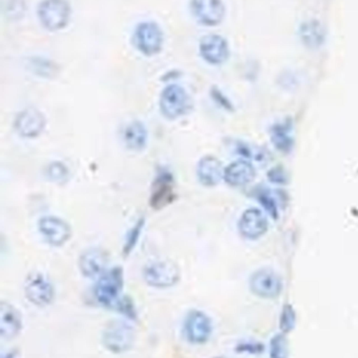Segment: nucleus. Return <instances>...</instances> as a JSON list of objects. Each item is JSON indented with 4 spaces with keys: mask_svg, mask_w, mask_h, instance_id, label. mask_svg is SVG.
Masks as SVG:
<instances>
[{
    "mask_svg": "<svg viewBox=\"0 0 358 358\" xmlns=\"http://www.w3.org/2000/svg\"><path fill=\"white\" fill-rule=\"evenodd\" d=\"M124 286V269L121 266L109 267L100 277L97 278L92 287V294L99 305L111 309L113 304L123 294Z\"/></svg>",
    "mask_w": 358,
    "mask_h": 358,
    "instance_id": "obj_1",
    "label": "nucleus"
},
{
    "mask_svg": "<svg viewBox=\"0 0 358 358\" xmlns=\"http://www.w3.org/2000/svg\"><path fill=\"white\" fill-rule=\"evenodd\" d=\"M193 100L187 90L176 83L162 90L159 96V111L167 121H178L193 110Z\"/></svg>",
    "mask_w": 358,
    "mask_h": 358,
    "instance_id": "obj_2",
    "label": "nucleus"
},
{
    "mask_svg": "<svg viewBox=\"0 0 358 358\" xmlns=\"http://www.w3.org/2000/svg\"><path fill=\"white\" fill-rule=\"evenodd\" d=\"M177 181L174 172L166 167L159 166L156 170L149 191V206L153 210H162L177 200Z\"/></svg>",
    "mask_w": 358,
    "mask_h": 358,
    "instance_id": "obj_3",
    "label": "nucleus"
},
{
    "mask_svg": "<svg viewBox=\"0 0 358 358\" xmlns=\"http://www.w3.org/2000/svg\"><path fill=\"white\" fill-rule=\"evenodd\" d=\"M101 343L109 352L123 355L136 343V331L128 320H111L101 334Z\"/></svg>",
    "mask_w": 358,
    "mask_h": 358,
    "instance_id": "obj_4",
    "label": "nucleus"
},
{
    "mask_svg": "<svg viewBox=\"0 0 358 358\" xmlns=\"http://www.w3.org/2000/svg\"><path fill=\"white\" fill-rule=\"evenodd\" d=\"M142 277L149 287L168 289L174 287L181 280V269L172 260H157L147 263L142 271Z\"/></svg>",
    "mask_w": 358,
    "mask_h": 358,
    "instance_id": "obj_5",
    "label": "nucleus"
},
{
    "mask_svg": "<svg viewBox=\"0 0 358 358\" xmlns=\"http://www.w3.org/2000/svg\"><path fill=\"white\" fill-rule=\"evenodd\" d=\"M37 229L44 243L50 248H62L73 236V229L69 221L56 215L40 217Z\"/></svg>",
    "mask_w": 358,
    "mask_h": 358,
    "instance_id": "obj_6",
    "label": "nucleus"
},
{
    "mask_svg": "<svg viewBox=\"0 0 358 358\" xmlns=\"http://www.w3.org/2000/svg\"><path fill=\"white\" fill-rule=\"evenodd\" d=\"M23 289L27 301L40 308L50 306L56 298V289L50 278L38 271L27 275Z\"/></svg>",
    "mask_w": 358,
    "mask_h": 358,
    "instance_id": "obj_7",
    "label": "nucleus"
},
{
    "mask_svg": "<svg viewBox=\"0 0 358 358\" xmlns=\"http://www.w3.org/2000/svg\"><path fill=\"white\" fill-rule=\"evenodd\" d=\"M71 8L67 0H43L38 6V18L44 29L60 31L69 24Z\"/></svg>",
    "mask_w": 358,
    "mask_h": 358,
    "instance_id": "obj_8",
    "label": "nucleus"
},
{
    "mask_svg": "<svg viewBox=\"0 0 358 358\" xmlns=\"http://www.w3.org/2000/svg\"><path fill=\"white\" fill-rule=\"evenodd\" d=\"M164 36L161 27L153 21L139 23L132 34V44L141 54L155 56L161 52Z\"/></svg>",
    "mask_w": 358,
    "mask_h": 358,
    "instance_id": "obj_9",
    "label": "nucleus"
},
{
    "mask_svg": "<svg viewBox=\"0 0 358 358\" xmlns=\"http://www.w3.org/2000/svg\"><path fill=\"white\" fill-rule=\"evenodd\" d=\"M183 334L189 344L195 346L206 344L212 338V320L204 311L191 309L183 321Z\"/></svg>",
    "mask_w": 358,
    "mask_h": 358,
    "instance_id": "obj_10",
    "label": "nucleus"
},
{
    "mask_svg": "<svg viewBox=\"0 0 358 358\" xmlns=\"http://www.w3.org/2000/svg\"><path fill=\"white\" fill-rule=\"evenodd\" d=\"M46 124L48 120L41 110L35 107H27L15 115L13 128L21 138L35 140L43 134Z\"/></svg>",
    "mask_w": 358,
    "mask_h": 358,
    "instance_id": "obj_11",
    "label": "nucleus"
},
{
    "mask_svg": "<svg viewBox=\"0 0 358 358\" xmlns=\"http://www.w3.org/2000/svg\"><path fill=\"white\" fill-rule=\"evenodd\" d=\"M109 261L111 256L106 250L99 246H92L80 254L78 268L82 277L96 280L109 268Z\"/></svg>",
    "mask_w": 358,
    "mask_h": 358,
    "instance_id": "obj_12",
    "label": "nucleus"
},
{
    "mask_svg": "<svg viewBox=\"0 0 358 358\" xmlns=\"http://www.w3.org/2000/svg\"><path fill=\"white\" fill-rule=\"evenodd\" d=\"M199 52L206 63L220 66L230 58V45L223 36L210 34L200 40Z\"/></svg>",
    "mask_w": 358,
    "mask_h": 358,
    "instance_id": "obj_13",
    "label": "nucleus"
},
{
    "mask_svg": "<svg viewBox=\"0 0 358 358\" xmlns=\"http://www.w3.org/2000/svg\"><path fill=\"white\" fill-rule=\"evenodd\" d=\"M267 215L259 208H249L242 213L237 222L240 235L246 240L256 241L268 231Z\"/></svg>",
    "mask_w": 358,
    "mask_h": 358,
    "instance_id": "obj_14",
    "label": "nucleus"
},
{
    "mask_svg": "<svg viewBox=\"0 0 358 358\" xmlns=\"http://www.w3.org/2000/svg\"><path fill=\"white\" fill-rule=\"evenodd\" d=\"M191 10L195 20L205 27H218L226 16L223 0H191Z\"/></svg>",
    "mask_w": 358,
    "mask_h": 358,
    "instance_id": "obj_15",
    "label": "nucleus"
},
{
    "mask_svg": "<svg viewBox=\"0 0 358 358\" xmlns=\"http://www.w3.org/2000/svg\"><path fill=\"white\" fill-rule=\"evenodd\" d=\"M225 167L222 161L212 155H204L195 166V176L200 185L214 187L224 180Z\"/></svg>",
    "mask_w": 358,
    "mask_h": 358,
    "instance_id": "obj_16",
    "label": "nucleus"
},
{
    "mask_svg": "<svg viewBox=\"0 0 358 358\" xmlns=\"http://www.w3.org/2000/svg\"><path fill=\"white\" fill-rule=\"evenodd\" d=\"M298 37L305 48L319 50L327 42V29L319 19H306L298 25Z\"/></svg>",
    "mask_w": 358,
    "mask_h": 358,
    "instance_id": "obj_17",
    "label": "nucleus"
},
{
    "mask_svg": "<svg viewBox=\"0 0 358 358\" xmlns=\"http://www.w3.org/2000/svg\"><path fill=\"white\" fill-rule=\"evenodd\" d=\"M23 328L22 315L12 303H0V336L4 340H13L20 334Z\"/></svg>",
    "mask_w": 358,
    "mask_h": 358,
    "instance_id": "obj_18",
    "label": "nucleus"
},
{
    "mask_svg": "<svg viewBox=\"0 0 358 358\" xmlns=\"http://www.w3.org/2000/svg\"><path fill=\"white\" fill-rule=\"evenodd\" d=\"M256 176V167L247 159H237L225 167L224 181L229 187H246L254 180Z\"/></svg>",
    "mask_w": 358,
    "mask_h": 358,
    "instance_id": "obj_19",
    "label": "nucleus"
},
{
    "mask_svg": "<svg viewBox=\"0 0 358 358\" xmlns=\"http://www.w3.org/2000/svg\"><path fill=\"white\" fill-rule=\"evenodd\" d=\"M122 138L128 150L132 152H142L149 145V129L143 122L135 120L125 126Z\"/></svg>",
    "mask_w": 358,
    "mask_h": 358,
    "instance_id": "obj_20",
    "label": "nucleus"
},
{
    "mask_svg": "<svg viewBox=\"0 0 358 358\" xmlns=\"http://www.w3.org/2000/svg\"><path fill=\"white\" fill-rule=\"evenodd\" d=\"M252 290L263 296H275L281 290V279L269 268L259 269L254 273L250 281Z\"/></svg>",
    "mask_w": 358,
    "mask_h": 358,
    "instance_id": "obj_21",
    "label": "nucleus"
},
{
    "mask_svg": "<svg viewBox=\"0 0 358 358\" xmlns=\"http://www.w3.org/2000/svg\"><path fill=\"white\" fill-rule=\"evenodd\" d=\"M294 124L290 119L277 122L270 128V138L275 148L284 155H289L294 147V138L292 136Z\"/></svg>",
    "mask_w": 358,
    "mask_h": 358,
    "instance_id": "obj_22",
    "label": "nucleus"
},
{
    "mask_svg": "<svg viewBox=\"0 0 358 358\" xmlns=\"http://www.w3.org/2000/svg\"><path fill=\"white\" fill-rule=\"evenodd\" d=\"M275 193L277 192H273L268 187L258 185L252 189V195L262 206L268 216L277 220L280 217L279 200Z\"/></svg>",
    "mask_w": 358,
    "mask_h": 358,
    "instance_id": "obj_23",
    "label": "nucleus"
},
{
    "mask_svg": "<svg viewBox=\"0 0 358 358\" xmlns=\"http://www.w3.org/2000/svg\"><path fill=\"white\" fill-rule=\"evenodd\" d=\"M146 227V218L144 216L139 217L134 224L126 231L124 237L123 245H122V254L124 257H128L138 246L141 237L144 233Z\"/></svg>",
    "mask_w": 358,
    "mask_h": 358,
    "instance_id": "obj_24",
    "label": "nucleus"
},
{
    "mask_svg": "<svg viewBox=\"0 0 358 358\" xmlns=\"http://www.w3.org/2000/svg\"><path fill=\"white\" fill-rule=\"evenodd\" d=\"M29 69L34 75L44 79H53L58 75L59 69L53 61L41 57H34L29 60Z\"/></svg>",
    "mask_w": 358,
    "mask_h": 358,
    "instance_id": "obj_25",
    "label": "nucleus"
},
{
    "mask_svg": "<svg viewBox=\"0 0 358 358\" xmlns=\"http://www.w3.org/2000/svg\"><path fill=\"white\" fill-rule=\"evenodd\" d=\"M44 174H46L48 180L59 185H65L71 178L69 168L63 162L60 161L50 162L46 166Z\"/></svg>",
    "mask_w": 358,
    "mask_h": 358,
    "instance_id": "obj_26",
    "label": "nucleus"
},
{
    "mask_svg": "<svg viewBox=\"0 0 358 358\" xmlns=\"http://www.w3.org/2000/svg\"><path fill=\"white\" fill-rule=\"evenodd\" d=\"M113 310L130 322L138 321L139 313L134 299L128 294H122L119 300L111 307Z\"/></svg>",
    "mask_w": 358,
    "mask_h": 358,
    "instance_id": "obj_27",
    "label": "nucleus"
},
{
    "mask_svg": "<svg viewBox=\"0 0 358 358\" xmlns=\"http://www.w3.org/2000/svg\"><path fill=\"white\" fill-rule=\"evenodd\" d=\"M209 96L216 106L220 107L221 109L226 111V113H235V105H233V101H231L230 99L225 94V92H223L221 88H219L218 86H212V87L210 88Z\"/></svg>",
    "mask_w": 358,
    "mask_h": 358,
    "instance_id": "obj_28",
    "label": "nucleus"
},
{
    "mask_svg": "<svg viewBox=\"0 0 358 358\" xmlns=\"http://www.w3.org/2000/svg\"><path fill=\"white\" fill-rule=\"evenodd\" d=\"M233 148H235V152L237 155H239L240 159H247V161L252 162V159L254 161H261V157H264V153L261 151H256V149L252 148L249 144H247L243 141H235L233 143Z\"/></svg>",
    "mask_w": 358,
    "mask_h": 358,
    "instance_id": "obj_29",
    "label": "nucleus"
},
{
    "mask_svg": "<svg viewBox=\"0 0 358 358\" xmlns=\"http://www.w3.org/2000/svg\"><path fill=\"white\" fill-rule=\"evenodd\" d=\"M267 178L270 182L275 183V185H284L289 181L287 171L282 166H275V167L271 168L267 173Z\"/></svg>",
    "mask_w": 358,
    "mask_h": 358,
    "instance_id": "obj_30",
    "label": "nucleus"
},
{
    "mask_svg": "<svg viewBox=\"0 0 358 358\" xmlns=\"http://www.w3.org/2000/svg\"><path fill=\"white\" fill-rule=\"evenodd\" d=\"M179 77H180V75H179L178 71H170V73H167L164 76L163 80L165 82H170L172 80L178 79Z\"/></svg>",
    "mask_w": 358,
    "mask_h": 358,
    "instance_id": "obj_31",
    "label": "nucleus"
},
{
    "mask_svg": "<svg viewBox=\"0 0 358 358\" xmlns=\"http://www.w3.org/2000/svg\"><path fill=\"white\" fill-rule=\"evenodd\" d=\"M17 355H18V353L16 352V350H11L2 355L1 358H17Z\"/></svg>",
    "mask_w": 358,
    "mask_h": 358,
    "instance_id": "obj_32",
    "label": "nucleus"
},
{
    "mask_svg": "<svg viewBox=\"0 0 358 358\" xmlns=\"http://www.w3.org/2000/svg\"><path fill=\"white\" fill-rule=\"evenodd\" d=\"M216 358H222V357H216Z\"/></svg>",
    "mask_w": 358,
    "mask_h": 358,
    "instance_id": "obj_33",
    "label": "nucleus"
}]
</instances>
